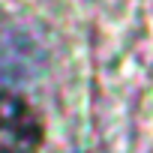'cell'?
I'll return each mask as SVG.
<instances>
[{
	"label": "cell",
	"mask_w": 153,
	"mask_h": 153,
	"mask_svg": "<svg viewBox=\"0 0 153 153\" xmlns=\"http://www.w3.org/2000/svg\"><path fill=\"white\" fill-rule=\"evenodd\" d=\"M45 66V54L33 33L21 27H0V78L24 81L39 75Z\"/></svg>",
	"instance_id": "cell-2"
},
{
	"label": "cell",
	"mask_w": 153,
	"mask_h": 153,
	"mask_svg": "<svg viewBox=\"0 0 153 153\" xmlns=\"http://www.w3.org/2000/svg\"><path fill=\"white\" fill-rule=\"evenodd\" d=\"M42 123L36 111L15 93L0 90V153H36Z\"/></svg>",
	"instance_id": "cell-1"
}]
</instances>
